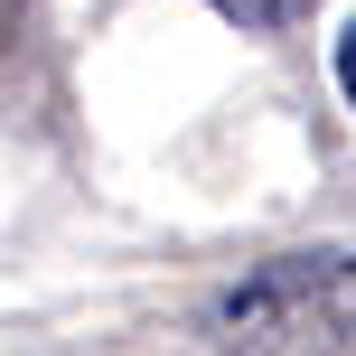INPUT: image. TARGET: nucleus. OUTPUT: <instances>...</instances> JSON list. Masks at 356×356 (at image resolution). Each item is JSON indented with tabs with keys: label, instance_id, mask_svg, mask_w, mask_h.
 <instances>
[{
	"label": "nucleus",
	"instance_id": "nucleus-3",
	"mask_svg": "<svg viewBox=\"0 0 356 356\" xmlns=\"http://www.w3.org/2000/svg\"><path fill=\"white\" fill-rule=\"evenodd\" d=\"M338 94H347V104H356V29L338 38Z\"/></svg>",
	"mask_w": 356,
	"mask_h": 356
},
{
	"label": "nucleus",
	"instance_id": "nucleus-2",
	"mask_svg": "<svg viewBox=\"0 0 356 356\" xmlns=\"http://www.w3.org/2000/svg\"><path fill=\"white\" fill-rule=\"evenodd\" d=\"M225 29H244V38H282V29H300V19H319V0H207Z\"/></svg>",
	"mask_w": 356,
	"mask_h": 356
},
{
	"label": "nucleus",
	"instance_id": "nucleus-1",
	"mask_svg": "<svg viewBox=\"0 0 356 356\" xmlns=\"http://www.w3.org/2000/svg\"><path fill=\"white\" fill-rule=\"evenodd\" d=\"M309 300H319V347H356V253H309Z\"/></svg>",
	"mask_w": 356,
	"mask_h": 356
}]
</instances>
